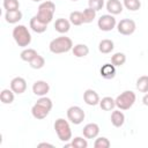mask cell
<instances>
[{
  "instance_id": "6da1fadb",
  "label": "cell",
  "mask_w": 148,
  "mask_h": 148,
  "mask_svg": "<svg viewBox=\"0 0 148 148\" xmlns=\"http://www.w3.org/2000/svg\"><path fill=\"white\" fill-rule=\"evenodd\" d=\"M52 106H53L52 101L49 97H46V96H42L32 105V108H31V114L36 119H44V118H46L49 116Z\"/></svg>"
},
{
  "instance_id": "7a4b0ae2",
  "label": "cell",
  "mask_w": 148,
  "mask_h": 148,
  "mask_svg": "<svg viewBox=\"0 0 148 148\" xmlns=\"http://www.w3.org/2000/svg\"><path fill=\"white\" fill-rule=\"evenodd\" d=\"M49 49L54 54L66 53L73 49V42L69 37L66 36H59L54 39H52L49 44Z\"/></svg>"
},
{
  "instance_id": "3957f363",
  "label": "cell",
  "mask_w": 148,
  "mask_h": 148,
  "mask_svg": "<svg viewBox=\"0 0 148 148\" xmlns=\"http://www.w3.org/2000/svg\"><path fill=\"white\" fill-rule=\"evenodd\" d=\"M13 38L20 47H27L31 43V35L28 28L23 24H18L13 29Z\"/></svg>"
},
{
  "instance_id": "277c9868",
  "label": "cell",
  "mask_w": 148,
  "mask_h": 148,
  "mask_svg": "<svg viewBox=\"0 0 148 148\" xmlns=\"http://www.w3.org/2000/svg\"><path fill=\"white\" fill-rule=\"evenodd\" d=\"M54 12H56V5L47 0V1H43L39 6H38V10H37V14L36 16L44 23L49 24L52 20H53V15H54Z\"/></svg>"
},
{
  "instance_id": "5b68a950",
  "label": "cell",
  "mask_w": 148,
  "mask_h": 148,
  "mask_svg": "<svg viewBox=\"0 0 148 148\" xmlns=\"http://www.w3.org/2000/svg\"><path fill=\"white\" fill-rule=\"evenodd\" d=\"M53 126H54L56 133L60 141L67 142L72 139V130H71V126L67 120H65L64 118H58L54 121Z\"/></svg>"
},
{
  "instance_id": "8992f818",
  "label": "cell",
  "mask_w": 148,
  "mask_h": 148,
  "mask_svg": "<svg viewBox=\"0 0 148 148\" xmlns=\"http://www.w3.org/2000/svg\"><path fill=\"white\" fill-rule=\"evenodd\" d=\"M135 99H136L135 92H133L132 90H125L120 95H118L114 101H116V106L119 110H128L133 106Z\"/></svg>"
},
{
  "instance_id": "52a82bcc",
  "label": "cell",
  "mask_w": 148,
  "mask_h": 148,
  "mask_svg": "<svg viewBox=\"0 0 148 148\" xmlns=\"http://www.w3.org/2000/svg\"><path fill=\"white\" fill-rule=\"evenodd\" d=\"M84 117H86L84 111L77 105H73L67 109V119L74 125L81 124L84 120Z\"/></svg>"
},
{
  "instance_id": "ba28073f",
  "label": "cell",
  "mask_w": 148,
  "mask_h": 148,
  "mask_svg": "<svg viewBox=\"0 0 148 148\" xmlns=\"http://www.w3.org/2000/svg\"><path fill=\"white\" fill-rule=\"evenodd\" d=\"M136 29V24L131 18H123L117 23V30L120 35L130 36L132 35Z\"/></svg>"
},
{
  "instance_id": "9c48e42d",
  "label": "cell",
  "mask_w": 148,
  "mask_h": 148,
  "mask_svg": "<svg viewBox=\"0 0 148 148\" xmlns=\"http://www.w3.org/2000/svg\"><path fill=\"white\" fill-rule=\"evenodd\" d=\"M97 25L98 28L102 30V31H111L116 28L117 25V21L114 18L113 15L111 14H105V15H102L98 21H97Z\"/></svg>"
},
{
  "instance_id": "30bf717a",
  "label": "cell",
  "mask_w": 148,
  "mask_h": 148,
  "mask_svg": "<svg viewBox=\"0 0 148 148\" xmlns=\"http://www.w3.org/2000/svg\"><path fill=\"white\" fill-rule=\"evenodd\" d=\"M9 86H10V89H12L15 94L21 95V94H23V92L25 91V89H27V81H25L23 77H21V76H16V77L12 79Z\"/></svg>"
},
{
  "instance_id": "8fae6325",
  "label": "cell",
  "mask_w": 148,
  "mask_h": 148,
  "mask_svg": "<svg viewBox=\"0 0 148 148\" xmlns=\"http://www.w3.org/2000/svg\"><path fill=\"white\" fill-rule=\"evenodd\" d=\"M50 91V84L46 81L43 80H38L32 84V92L36 96H46V94Z\"/></svg>"
},
{
  "instance_id": "7c38bea8",
  "label": "cell",
  "mask_w": 148,
  "mask_h": 148,
  "mask_svg": "<svg viewBox=\"0 0 148 148\" xmlns=\"http://www.w3.org/2000/svg\"><path fill=\"white\" fill-rule=\"evenodd\" d=\"M82 134L86 139H96L99 134V126L95 123H89L83 127Z\"/></svg>"
},
{
  "instance_id": "4fadbf2b",
  "label": "cell",
  "mask_w": 148,
  "mask_h": 148,
  "mask_svg": "<svg viewBox=\"0 0 148 148\" xmlns=\"http://www.w3.org/2000/svg\"><path fill=\"white\" fill-rule=\"evenodd\" d=\"M83 101L87 105H90V106H95L97 104H99V96L98 94L94 90V89H87L84 92H83Z\"/></svg>"
},
{
  "instance_id": "5bb4252c",
  "label": "cell",
  "mask_w": 148,
  "mask_h": 148,
  "mask_svg": "<svg viewBox=\"0 0 148 148\" xmlns=\"http://www.w3.org/2000/svg\"><path fill=\"white\" fill-rule=\"evenodd\" d=\"M29 24H30V29L34 32H36V34H43L47 29V24L44 23V22H42L36 15L30 18V23Z\"/></svg>"
},
{
  "instance_id": "9a60e30c",
  "label": "cell",
  "mask_w": 148,
  "mask_h": 148,
  "mask_svg": "<svg viewBox=\"0 0 148 148\" xmlns=\"http://www.w3.org/2000/svg\"><path fill=\"white\" fill-rule=\"evenodd\" d=\"M106 10L109 12V14L111 15H118L123 12L124 5L119 1V0H108L106 2Z\"/></svg>"
},
{
  "instance_id": "2e32d148",
  "label": "cell",
  "mask_w": 148,
  "mask_h": 148,
  "mask_svg": "<svg viewBox=\"0 0 148 148\" xmlns=\"http://www.w3.org/2000/svg\"><path fill=\"white\" fill-rule=\"evenodd\" d=\"M99 74L103 79H113L116 76V66L112 64H104L99 69Z\"/></svg>"
},
{
  "instance_id": "e0dca14e",
  "label": "cell",
  "mask_w": 148,
  "mask_h": 148,
  "mask_svg": "<svg viewBox=\"0 0 148 148\" xmlns=\"http://www.w3.org/2000/svg\"><path fill=\"white\" fill-rule=\"evenodd\" d=\"M71 24L72 23L69 22V20H66V18L60 17V18H57L56 20V22H54V29L59 34H66V32L69 31Z\"/></svg>"
},
{
  "instance_id": "ac0fdd59",
  "label": "cell",
  "mask_w": 148,
  "mask_h": 148,
  "mask_svg": "<svg viewBox=\"0 0 148 148\" xmlns=\"http://www.w3.org/2000/svg\"><path fill=\"white\" fill-rule=\"evenodd\" d=\"M111 124L114 127H121L125 123V114L118 109V110H112L111 112Z\"/></svg>"
},
{
  "instance_id": "d6986e66",
  "label": "cell",
  "mask_w": 148,
  "mask_h": 148,
  "mask_svg": "<svg viewBox=\"0 0 148 148\" xmlns=\"http://www.w3.org/2000/svg\"><path fill=\"white\" fill-rule=\"evenodd\" d=\"M5 20L7 23L9 24H15L18 21L22 20V13L20 9L17 10H10V12H6L5 14Z\"/></svg>"
},
{
  "instance_id": "ffe728a7",
  "label": "cell",
  "mask_w": 148,
  "mask_h": 148,
  "mask_svg": "<svg viewBox=\"0 0 148 148\" xmlns=\"http://www.w3.org/2000/svg\"><path fill=\"white\" fill-rule=\"evenodd\" d=\"M113 49H114V44L111 39H102L98 44V50L103 54L111 53L113 51Z\"/></svg>"
},
{
  "instance_id": "44dd1931",
  "label": "cell",
  "mask_w": 148,
  "mask_h": 148,
  "mask_svg": "<svg viewBox=\"0 0 148 148\" xmlns=\"http://www.w3.org/2000/svg\"><path fill=\"white\" fill-rule=\"evenodd\" d=\"M99 106L104 111H112L116 108V101L110 96H105L99 101Z\"/></svg>"
},
{
  "instance_id": "7402d4cb",
  "label": "cell",
  "mask_w": 148,
  "mask_h": 148,
  "mask_svg": "<svg viewBox=\"0 0 148 148\" xmlns=\"http://www.w3.org/2000/svg\"><path fill=\"white\" fill-rule=\"evenodd\" d=\"M72 52H73V54H74L76 58H83V57L88 56V53H89V47H88L86 44H76V45L73 46Z\"/></svg>"
},
{
  "instance_id": "603a6c76",
  "label": "cell",
  "mask_w": 148,
  "mask_h": 148,
  "mask_svg": "<svg viewBox=\"0 0 148 148\" xmlns=\"http://www.w3.org/2000/svg\"><path fill=\"white\" fill-rule=\"evenodd\" d=\"M14 94L12 89H3L0 92V101L3 104H12L14 102Z\"/></svg>"
},
{
  "instance_id": "cb8c5ba5",
  "label": "cell",
  "mask_w": 148,
  "mask_h": 148,
  "mask_svg": "<svg viewBox=\"0 0 148 148\" xmlns=\"http://www.w3.org/2000/svg\"><path fill=\"white\" fill-rule=\"evenodd\" d=\"M37 51L34 50V49H24L21 53H20V58L23 60V61H27V62H30L36 56H37Z\"/></svg>"
},
{
  "instance_id": "d4e9b609",
  "label": "cell",
  "mask_w": 148,
  "mask_h": 148,
  "mask_svg": "<svg viewBox=\"0 0 148 148\" xmlns=\"http://www.w3.org/2000/svg\"><path fill=\"white\" fill-rule=\"evenodd\" d=\"M126 62V56L123 52H117L111 57V64L116 67H120Z\"/></svg>"
},
{
  "instance_id": "484cf974",
  "label": "cell",
  "mask_w": 148,
  "mask_h": 148,
  "mask_svg": "<svg viewBox=\"0 0 148 148\" xmlns=\"http://www.w3.org/2000/svg\"><path fill=\"white\" fill-rule=\"evenodd\" d=\"M136 89L140 92H148V75H142L136 80Z\"/></svg>"
},
{
  "instance_id": "4316f807",
  "label": "cell",
  "mask_w": 148,
  "mask_h": 148,
  "mask_svg": "<svg viewBox=\"0 0 148 148\" xmlns=\"http://www.w3.org/2000/svg\"><path fill=\"white\" fill-rule=\"evenodd\" d=\"M82 17H83V23H91L96 18V10L88 7L82 12Z\"/></svg>"
},
{
  "instance_id": "83f0119b",
  "label": "cell",
  "mask_w": 148,
  "mask_h": 148,
  "mask_svg": "<svg viewBox=\"0 0 148 148\" xmlns=\"http://www.w3.org/2000/svg\"><path fill=\"white\" fill-rule=\"evenodd\" d=\"M123 5L126 9L131 12H136L141 7V1L140 0H123Z\"/></svg>"
},
{
  "instance_id": "f1b7e54d",
  "label": "cell",
  "mask_w": 148,
  "mask_h": 148,
  "mask_svg": "<svg viewBox=\"0 0 148 148\" xmlns=\"http://www.w3.org/2000/svg\"><path fill=\"white\" fill-rule=\"evenodd\" d=\"M69 22H71L73 25H81V24L83 23L82 12H79V10L72 12V13L69 14Z\"/></svg>"
},
{
  "instance_id": "f546056e",
  "label": "cell",
  "mask_w": 148,
  "mask_h": 148,
  "mask_svg": "<svg viewBox=\"0 0 148 148\" xmlns=\"http://www.w3.org/2000/svg\"><path fill=\"white\" fill-rule=\"evenodd\" d=\"M44 65H45V59H44L42 56H39V54H37V56L29 62V66H30L31 68H34V69H40V68L44 67Z\"/></svg>"
},
{
  "instance_id": "4dcf8cb0",
  "label": "cell",
  "mask_w": 148,
  "mask_h": 148,
  "mask_svg": "<svg viewBox=\"0 0 148 148\" xmlns=\"http://www.w3.org/2000/svg\"><path fill=\"white\" fill-rule=\"evenodd\" d=\"M3 8L6 9V12L17 10L20 9V2L18 0H3Z\"/></svg>"
},
{
  "instance_id": "1f68e13d",
  "label": "cell",
  "mask_w": 148,
  "mask_h": 148,
  "mask_svg": "<svg viewBox=\"0 0 148 148\" xmlns=\"http://www.w3.org/2000/svg\"><path fill=\"white\" fill-rule=\"evenodd\" d=\"M72 146H73V148H87L88 147V142H87L86 138L75 136L72 140Z\"/></svg>"
},
{
  "instance_id": "d6a6232c",
  "label": "cell",
  "mask_w": 148,
  "mask_h": 148,
  "mask_svg": "<svg viewBox=\"0 0 148 148\" xmlns=\"http://www.w3.org/2000/svg\"><path fill=\"white\" fill-rule=\"evenodd\" d=\"M110 145H111V143H110L109 139L105 138V136H99V138H97V139L95 140V142H94V147H95V148H109Z\"/></svg>"
},
{
  "instance_id": "836d02e7",
  "label": "cell",
  "mask_w": 148,
  "mask_h": 148,
  "mask_svg": "<svg viewBox=\"0 0 148 148\" xmlns=\"http://www.w3.org/2000/svg\"><path fill=\"white\" fill-rule=\"evenodd\" d=\"M104 6V0H88V7L95 9L96 12L101 10Z\"/></svg>"
},
{
  "instance_id": "e575fe53",
  "label": "cell",
  "mask_w": 148,
  "mask_h": 148,
  "mask_svg": "<svg viewBox=\"0 0 148 148\" xmlns=\"http://www.w3.org/2000/svg\"><path fill=\"white\" fill-rule=\"evenodd\" d=\"M142 103H143V105L148 106V92H146L145 96L142 97Z\"/></svg>"
},
{
  "instance_id": "d590c367",
  "label": "cell",
  "mask_w": 148,
  "mask_h": 148,
  "mask_svg": "<svg viewBox=\"0 0 148 148\" xmlns=\"http://www.w3.org/2000/svg\"><path fill=\"white\" fill-rule=\"evenodd\" d=\"M38 147H53V145L47 143V142H42V143L38 145Z\"/></svg>"
},
{
  "instance_id": "8d00e7d4",
  "label": "cell",
  "mask_w": 148,
  "mask_h": 148,
  "mask_svg": "<svg viewBox=\"0 0 148 148\" xmlns=\"http://www.w3.org/2000/svg\"><path fill=\"white\" fill-rule=\"evenodd\" d=\"M32 1H35V2H38V1H40V0H32Z\"/></svg>"
},
{
  "instance_id": "74e56055",
  "label": "cell",
  "mask_w": 148,
  "mask_h": 148,
  "mask_svg": "<svg viewBox=\"0 0 148 148\" xmlns=\"http://www.w3.org/2000/svg\"><path fill=\"white\" fill-rule=\"evenodd\" d=\"M71 1H77V0H71Z\"/></svg>"
}]
</instances>
